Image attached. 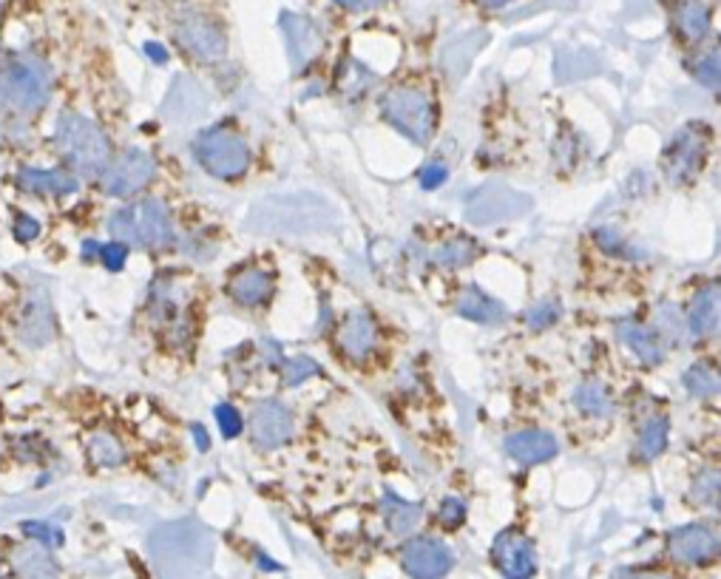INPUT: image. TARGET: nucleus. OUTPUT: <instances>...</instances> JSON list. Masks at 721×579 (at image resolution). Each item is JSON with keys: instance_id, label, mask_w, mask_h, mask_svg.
Here are the masks:
<instances>
[{"instance_id": "39448f33", "label": "nucleus", "mask_w": 721, "mask_h": 579, "mask_svg": "<svg viewBox=\"0 0 721 579\" xmlns=\"http://www.w3.org/2000/svg\"><path fill=\"white\" fill-rule=\"evenodd\" d=\"M52 69L37 54H18L6 60V103L18 114L29 117L52 97Z\"/></svg>"}, {"instance_id": "79ce46f5", "label": "nucleus", "mask_w": 721, "mask_h": 579, "mask_svg": "<svg viewBox=\"0 0 721 579\" xmlns=\"http://www.w3.org/2000/svg\"><path fill=\"white\" fill-rule=\"evenodd\" d=\"M443 182H446V168H443V165H429V168H423L421 171V185L426 191L438 188Z\"/></svg>"}, {"instance_id": "473e14b6", "label": "nucleus", "mask_w": 721, "mask_h": 579, "mask_svg": "<svg viewBox=\"0 0 721 579\" xmlns=\"http://www.w3.org/2000/svg\"><path fill=\"white\" fill-rule=\"evenodd\" d=\"M318 372H321V369H318V364L310 355H299V358H290V361L282 364V378L287 386L304 384V381H310Z\"/></svg>"}, {"instance_id": "a878e982", "label": "nucleus", "mask_w": 721, "mask_h": 579, "mask_svg": "<svg viewBox=\"0 0 721 579\" xmlns=\"http://www.w3.org/2000/svg\"><path fill=\"white\" fill-rule=\"evenodd\" d=\"M384 520L392 534H409L412 528L421 523V506L415 503H406L401 497H395L392 492L384 494Z\"/></svg>"}, {"instance_id": "393cba45", "label": "nucleus", "mask_w": 721, "mask_h": 579, "mask_svg": "<svg viewBox=\"0 0 721 579\" xmlns=\"http://www.w3.org/2000/svg\"><path fill=\"white\" fill-rule=\"evenodd\" d=\"M616 333H619V341L634 352L639 361H645V364H659V361H662L659 338H656L651 330H645V327H639V324H619Z\"/></svg>"}, {"instance_id": "de8ad7c7", "label": "nucleus", "mask_w": 721, "mask_h": 579, "mask_svg": "<svg viewBox=\"0 0 721 579\" xmlns=\"http://www.w3.org/2000/svg\"><path fill=\"white\" fill-rule=\"evenodd\" d=\"M6 106V60L0 54V111Z\"/></svg>"}, {"instance_id": "4be33fe9", "label": "nucleus", "mask_w": 721, "mask_h": 579, "mask_svg": "<svg viewBox=\"0 0 721 579\" xmlns=\"http://www.w3.org/2000/svg\"><path fill=\"white\" fill-rule=\"evenodd\" d=\"M230 296L245 304V307H259L264 301L270 299L273 293V276L264 273V270H245L239 273L236 279L230 281Z\"/></svg>"}, {"instance_id": "1a4fd4ad", "label": "nucleus", "mask_w": 721, "mask_h": 579, "mask_svg": "<svg viewBox=\"0 0 721 579\" xmlns=\"http://www.w3.org/2000/svg\"><path fill=\"white\" fill-rule=\"evenodd\" d=\"M157 174V162L148 151H140V148H131L125 151L123 157L108 162V168L103 171V191L108 196H134L137 191H142L151 179Z\"/></svg>"}, {"instance_id": "f3484780", "label": "nucleus", "mask_w": 721, "mask_h": 579, "mask_svg": "<svg viewBox=\"0 0 721 579\" xmlns=\"http://www.w3.org/2000/svg\"><path fill=\"white\" fill-rule=\"evenodd\" d=\"M503 449L509 452V457H514L517 463H526V466H534V463H543V460H551L557 455V438L548 435V432H517L511 435L503 443Z\"/></svg>"}, {"instance_id": "9d476101", "label": "nucleus", "mask_w": 721, "mask_h": 579, "mask_svg": "<svg viewBox=\"0 0 721 579\" xmlns=\"http://www.w3.org/2000/svg\"><path fill=\"white\" fill-rule=\"evenodd\" d=\"M176 40L196 54L199 60H222L228 52V37L225 32L213 23L211 18L199 15V12H185L182 18L176 20Z\"/></svg>"}, {"instance_id": "09e8293b", "label": "nucleus", "mask_w": 721, "mask_h": 579, "mask_svg": "<svg viewBox=\"0 0 721 579\" xmlns=\"http://www.w3.org/2000/svg\"><path fill=\"white\" fill-rule=\"evenodd\" d=\"M194 435H196V443H199V449L205 452V449H208V435H205V429H202V426H194Z\"/></svg>"}, {"instance_id": "4c0bfd02", "label": "nucleus", "mask_w": 721, "mask_h": 579, "mask_svg": "<svg viewBox=\"0 0 721 579\" xmlns=\"http://www.w3.org/2000/svg\"><path fill=\"white\" fill-rule=\"evenodd\" d=\"M438 520L446 528H458L460 523L466 520V506H463L460 500H455V497H449V500H443V503H440Z\"/></svg>"}, {"instance_id": "c756f323", "label": "nucleus", "mask_w": 721, "mask_h": 579, "mask_svg": "<svg viewBox=\"0 0 721 579\" xmlns=\"http://www.w3.org/2000/svg\"><path fill=\"white\" fill-rule=\"evenodd\" d=\"M665 446H668V421L656 418V421H651L642 429L636 449H639L642 460H653V457H659L665 452Z\"/></svg>"}, {"instance_id": "f03ea898", "label": "nucleus", "mask_w": 721, "mask_h": 579, "mask_svg": "<svg viewBox=\"0 0 721 579\" xmlns=\"http://www.w3.org/2000/svg\"><path fill=\"white\" fill-rule=\"evenodd\" d=\"M54 145L71 171L80 176H103L111 162V142L100 131V125H94L88 117L74 111H63L57 117Z\"/></svg>"}, {"instance_id": "dca6fc26", "label": "nucleus", "mask_w": 721, "mask_h": 579, "mask_svg": "<svg viewBox=\"0 0 721 579\" xmlns=\"http://www.w3.org/2000/svg\"><path fill=\"white\" fill-rule=\"evenodd\" d=\"M282 32L284 37H287V54H290L293 69H307L318 57L321 46H324L321 32H318L310 20L299 18V15H290V12L282 15Z\"/></svg>"}, {"instance_id": "3c124183", "label": "nucleus", "mask_w": 721, "mask_h": 579, "mask_svg": "<svg viewBox=\"0 0 721 579\" xmlns=\"http://www.w3.org/2000/svg\"><path fill=\"white\" fill-rule=\"evenodd\" d=\"M483 6H489V9H497V6H506V3H511V0H480Z\"/></svg>"}, {"instance_id": "7c9ffc66", "label": "nucleus", "mask_w": 721, "mask_h": 579, "mask_svg": "<svg viewBox=\"0 0 721 579\" xmlns=\"http://www.w3.org/2000/svg\"><path fill=\"white\" fill-rule=\"evenodd\" d=\"M477 256H480V250H477L475 242L460 239V242H449V245L440 247L435 259H438V264H443V267H469Z\"/></svg>"}, {"instance_id": "8fccbe9b", "label": "nucleus", "mask_w": 721, "mask_h": 579, "mask_svg": "<svg viewBox=\"0 0 721 579\" xmlns=\"http://www.w3.org/2000/svg\"><path fill=\"white\" fill-rule=\"evenodd\" d=\"M91 256H100L97 242H86V245H83V259H91Z\"/></svg>"}, {"instance_id": "f8f14e48", "label": "nucleus", "mask_w": 721, "mask_h": 579, "mask_svg": "<svg viewBox=\"0 0 721 579\" xmlns=\"http://www.w3.org/2000/svg\"><path fill=\"white\" fill-rule=\"evenodd\" d=\"M492 560L506 579H531L537 574V551L520 531H503L497 534L492 545Z\"/></svg>"}, {"instance_id": "9b49d317", "label": "nucleus", "mask_w": 721, "mask_h": 579, "mask_svg": "<svg viewBox=\"0 0 721 579\" xmlns=\"http://www.w3.org/2000/svg\"><path fill=\"white\" fill-rule=\"evenodd\" d=\"M401 565L412 579H440L446 577L455 565L452 548L440 540L415 537L401 548Z\"/></svg>"}, {"instance_id": "cd10ccee", "label": "nucleus", "mask_w": 721, "mask_h": 579, "mask_svg": "<svg viewBox=\"0 0 721 579\" xmlns=\"http://www.w3.org/2000/svg\"><path fill=\"white\" fill-rule=\"evenodd\" d=\"M574 401L580 406L585 415L591 418H608L614 412V401L608 395V389L599 384V381H588L574 392Z\"/></svg>"}, {"instance_id": "c85d7f7f", "label": "nucleus", "mask_w": 721, "mask_h": 579, "mask_svg": "<svg viewBox=\"0 0 721 579\" xmlns=\"http://www.w3.org/2000/svg\"><path fill=\"white\" fill-rule=\"evenodd\" d=\"M679 29L687 40H702L710 29V12L699 0H690L679 9Z\"/></svg>"}, {"instance_id": "f704fd0d", "label": "nucleus", "mask_w": 721, "mask_h": 579, "mask_svg": "<svg viewBox=\"0 0 721 579\" xmlns=\"http://www.w3.org/2000/svg\"><path fill=\"white\" fill-rule=\"evenodd\" d=\"M557 318H560V304H557V301H543V304H537V307L528 310L526 321L531 330H546Z\"/></svg>"}, {"instance_id": "bb28decb", "label": "nucleus", "mask_w": 721, "mask_h": 579, "mask_svg": "<svg viewBox=\"0 0 721 579\" xmlns=\"http://www.w3.org/2000/svg\"><path fill=\"white\" fill-rule=\"evenodd\" d=\"M88 460L97 466V469H114V466H123L125 463V449L120 440L108 432H100L88 440Z\"/></svg>"}, {"instance_id": "f257e3e1", "label": "nucleus", "mask_w": 721, "mask_h": 579, "mask_svg": "<svg viewBox=\"0 0 721 579\" xmlns=\"http://www.w3.org/2000/svg\"><path fill=\"white\" fill-rule=\"evenodd\" d=\"M338 225V211L316 193L264 196L245 219L253 233H316Z\"/></svg>"}, {"instance_id": "72a5a7b5", "label": "nucleus", "mask_w": 721, "mask_h": 579, "mask_svg": "<svg viewBox=\"0 0 721 579\" xmlns=\"http://www.w3.org/2000/svg\"><path fill=\"white\" fill-rule=\"evenodd\" d=\"M690 497L702 506H719V472L707 469L702 472L696 480H693V489H690Z\"/></svg>"}, {"instance_id": "4468645a", "label": "nucleus", "mask_w": 721, "mask_h": 579, "mask_svg": "<svg viewBox=\"0 0 721 579\" xmlns=\"http://www.w3.org/2000/svg\"><path fill=\"white\" fill-rule=\"evenodd\" d=\"M668 551L685 565H704L719 557V534L707 526H682L668 537Z\"/></svg>"}, {"instance_id": "aec40b11", "label": "nucleus", "mask_w": 721, "mask_h": 579, "mask_svg": "<svg viewBox=\"0 0 721 579\" xmlns=\"http://www.w3.org/2000/svg\"><path fill=\"white\" fill-rule=\"evenodd\" d=\"M375 347V321L367 313H350L344 327H341V350L350 358L361 361L367 358Z\"/></svg>"}, {"instance_id": "5701e85b", "label": "nucleus", "mask_w": 721, "mask_h": 579, "mask_svg": "<svg viewBox=\"0 0 721 579\" xmlns=\"http://www.w3.org/2000/svg\"><path fill=\"white\" fill-rule=\"evenodd\" d=\"M702 151L704 145L696 140V134L687 128L685 134L673 142V148L668 151L670 174L676 176V179H687V176L696 174V168H699V162H702Z\"/></svg>"}, {"instance_id": "423d86ee", "label": "nucleus", "mask_w": 721, "mask_h": 579, "mask_svg": "<svg viewBox=\"0 0 721 579\" xmlns=\"http://www.w3.org/2000/svg\"><path fill=\"white\" fill-rule=\"evenodd\" d=\"M194 157L216 179H239L250 165V148L230 128H208L194 140Z\"/></svg>"}, {"instance_id": "412c9836", "label": "nucleus", "mask_w": 721, "mask_h": 579, "mask_svg": "<svg viewBox=\"0 0 721 579\" xmlns=\"http://www.w3.org/2000/svg\"><path fill=\"white\" fill-rule=\"evenodd\" d=\"M690 330L699 338H710L719 333V284L704 287L702 293L690 304Z\"/></svg>"}, {"instance_id": "c03bdc74", "label": "nucleus", "mask_w": 721, "mask_h": 579, "mask_svg": "<svg viewBox=\"0 0 721 579\" xmlns=\"http://www.w3.org/2000/svg\"><path fill=\"white\" fill-rule=\"evenodd\" d=\"M616 579H670L665 571H642V568H625Z\"/></svg>"}, {"instance_id": "a211bd4d", "label": "nucleus", "mask_w": 721, "mask_h": 579, "mask_svg": "<svg viewBox=\"0 0 721 579\" xmlns=\"http://www.w3.org/2000/svg\"><path fill=\"white\" fill-rule=\"evenodd\" d=\"M12 565L20 579H60V568L54 562L49 545H40L35 540L15 548Z\"/></svg>"}, {"instance_id": "2f4dec72", "label": "nucleus", "mask_w": 721, "mask_h": 579, "mask_svg": "<svg viewBox=\"0 0 721 579\" xmlns=\"http://www.w3.org/2000/svg\"><path fill=\"white\" fill-rule=\"evenodd\" d=\"M685 389L696 398H713V395H719V378H716V372L696 364L685 372Z\"/></svg>"}, {"instance_id": "a18cd8bd", "label": "nucleus", "mask_w": 721, "mask_h": 579, "mask_svg": "<svg viewBox=\"0 0 721 579\" xmlns=\"http://www.w3.org/2000/svg\"><path fill=\"white\" fill-rule=\"evenodd\" d=\"M338 3L350 12H370L375 6H381L384 0H338Z\"/></svg>"}, {"instance_id": "e433bc0d", "label": "nucleus", "mask_w": 721, "mask_h": 579, "mask_svg": "<svg viewBox=\"0 0 721 579\" xmlns=\"http://www.w3.org/2000/svg\"><path fill=\"white\" fill-rule=\"evenodd\" d=\"M216 421H219V429H222V435L225 438H233V435H239L242 432V418H239V412L228 404H219L216 406Z\"/></svg>"}, {"instance_id": "7ed1b4c3", "label": "nucleus", "mask_w": 721, "mask_h": 579, "mask_svg": "<svg viewBox=\"0 0 721 579\" xmlns=\"http://www.w3.org/2000/svg\"><path fill=\"white\" fill-rule=\"evenodd\" d=\"M154 551L165 577H191L196 571L208 568L213 557V537L208 534V528H202L199 523H174L154 537Z\"/></svg>"}, {"instance_id": "a19ab883", "label": "nucleus", "mask_w": 721, "mask_h": 579, "mask_svg": "<svg viewBox=\"0 0 721 579\" xmlns=\"http://www.w3.org/2000/svg\"><path fill=\"white\" fill-rule=\"evenodd\" d=\"M37 236H40V222L32 219V216H26V213H18V219H15V239H18L20 245H26V242H35Z\"/></svg>"}, {"instance_id": "2eb2a0df", "label": "nucleus", "mask_w": 721, "mask_h": 579, "mask_svg": "<svg viewBox=\"0 0 721 579\" xmlns=\"http://www.w3.org/2000/svg\"><path fill=\"white\" fill-rule=\"evenodd\" d=\"M250 435L262 449H276L293 438V415L279 401H262L250 415Z\"/></svg>"}, {"instance_id": "37998d69", "label": "nucleus", "mask_w": 721, "mask_h": 579, "mask_svg": "<svg viewBox=\"0 0 721 579\" xmlns=\"http://www.w3.org/2000/svg\"><path fill=\"white\" fill-rule=\"evenodd\" d=\"M597 242L602 247H605V250H611V253H619V256H622V253H628L625 242H622V239L616 236L614 230H597Z\"/></svg>"}, {"instance_id": "ddd939ff", "label": "nucleus", "mask_w": 721, "mask_h": 579, "mask_svg": "<svg viewBox=\"0 0 721 579\" xmlns=\"http://www.w3.org/2000/svg\"><path fill=\"white\" fill-rule=\"evenodd\" d=\"M18 338L26 347H46L54 338V313L46 290L26 293L18 313Z\"/></svg>"}, {"instance_id": "6e6552de", "label": "nucleus", "mask_w": 721, "mask_h": 579, "mask_svg": "<svg viewBox=\"0 0 721 579\" xmlns=\"http://www.w3.org/2000/svg\"><path fill=\"white\" fill-rule=\"evenodd\" d=\"M528 211H531V196L503 188V185H489L472 196V202L466 208V219L472 225H500V222L520 219Z\"/></svg>"}, {"instance_id": "20e7f679", "label": "nucleus", "mask_w": 721, "mask_h": 579, "mask_svg": "<svg viewBox=\"0 0 721 579\" xmlns=\"http://www.w3.org/2000/svg\"><path fill=\"white\" fill-rule=\"evenodd\" d=\"M108 233L123 245L165 247L174 239L171 213L159 199H142L111 213Z\"/></svg>"}, {"instance_id": "0eeeda50", "label": "nucleus", "mask_w": 721, "mask_h": 579, "mask_svg": "<svg viewBox=\"0 0 721 579\" xmlns=\"http://www.w3.org/2000/svg\"><path fill=\"white\" fill-rule=\"evenodd\" d=\"M384 117L395 125L398 131H404L406 137L418 145H426L435 134V111L432 100L423 94L421 88H395L384 97Z\"/></svg>"}, {"instance_id": "58836bf2", "label": "nucleus", "mask_w": 721, "mask_h": 579, "mask_svg": "<svg viewBox=\"0 0 721 579\" xmlns=\"http://www.w3.org/2000/svg\"><path fill=\"white\" fill-rule=\"evenodd\" d=\"M696 77L702 80L707 88H719V54H704L696 66Z\"/></svg>"}, {"instance_id": "6ab92c4d", "label": "nucleus", "mask_w": 721, "mask_h": 579, "mask_svg": "<svg viewBox=\"0 0 721 579\" xmlns=\"http://www.w3.org/2000/svg\"><path fill=\"white\" fill-rule=\"evenodd\" d=\"M18 188L37 196H66L77 191V179L66 171H43V168H20Z\"/></svg>"}, {"instance_id": "49530a36", "label": "nucleus", "mask_w": 721, "mask_h": 579, "mask_svg": "<svg viewBox=\"0 0 721 579\" xmlns=\"http://www.w3.org/2000/svg\"><path fill=\"white\" fill-rule=\"evenodd\" d=\"M145 54H148L154 63H165V60H168V52H165L162 46H157V43H145Z\"/></svg>"}, {"instance_id": "ea45409f", "label": "nucleus", "mask_w": 721, "mask_h": 579, "mask_svg": "<svg viewBox=\"0 0 721 579\" xmlns=\"http://www.w3.org/2000/svg\"><path fill=\"white\" fill-rule=\"evenodd\" d=\"M100 259L106 264L108 270H123L125 267V259H128V247L123 242H111V245H103L100 247Z\"/></svg>"}, {"instance_id": "b1692460", "label": "nucleus", "mask_w": 721, "mask_h": 579, "mask_svg": "<svg viewBox=\"0 0 721 579\" xmlns=\"http://www.w3.org/2000/svg\"><path fill=\"white\" fill-rule=\"evenodd\" d=\"M458 313L463 318H472L477 324H500L506 318L503 304L489 299L486 293H480L477 287H466L458 299Z\"/></svg>"}, {"instance_id": "c9c22d12", "label": "nucleus", "mask_w": 721, "mask_h": 579, "mask_svg": "<svg viewBox=\"0 0 721 579\" xmlns=\"http://www.w3.org/2000/svg\"><path fill=\"white\" fill-rule=\"evenodd\" d=\"M23 534L29 537V540H35L40 545H60L63 543V534L57 531L54 526L49 523H23Z\"/></svg>"}]
</instances>
